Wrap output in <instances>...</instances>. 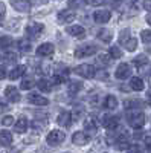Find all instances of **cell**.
<instances>
[{"label": "cell", "instance_id": "1", "mask_svg": "<svg viewBox=\"0 0 151 153\" xmlns=\"http://www.w3.org/2000/svg\"><path fill=\"white\" fill-rule=\"evenodd\" d=\"M127 123L133 127V129H141V127L145 124V115L139 110L127 113Z\"/></svg>", "mask_w": 151, "mask_h": 153}, {"label": "cell", "instance_id": "47", "mask_svg": "<svg viewBox=\"0 0 151 153\" xmlns=\"http://www.w3.org/2000/svg\"><path fill=\"white\" fill-rule=\"evenodd\" d=\"M148 104H150V106H151V95H150V97H148Z\"/></svg>", "mask_w": 151, "mask_h": 153}, {"label": "cell", "instance_id": "7", "mask_svg": "<svg viewBox=\"0 0 151 153\" xmlns=\"http://www.w3.org/2000/svg\"><path fill=\"white\" fill-rule=\"evenodd\" d=\"M131 75V66L128 65V63H121V65L118 66L116 72H115V76L119 80H125L127 76Z\"/></svg>", "mask_w": 151, "mask_h": 153}, {"label": "cell", "instance_id": "2", "mask_svg": "<svg viewBox=\"0 0 151 153\" xmlns=\"http://www.w3.org/2000/svg\"><path fill=\"white\" fill-rule=\"evenodd\" d=\"M96 52H98V46H95V45H82V46L77 48L75 55H77L78 58H84V57H90Z\"/></svg>", "mask_w": 151, "mask_h": 153}, {"label": "cell", "instance_id": "21", "mask_svg": "<svg viewBox=\"0 0 151 153\" xmlns=\"http://www.w3.org/2000/svg\"><path fill=\"white\" fill-rule=\"evenodd\" d=\"M0 144L5 146V147L12 144V135H11V132H8V130L0 132Z\"/></svg>", "mask_w": 151, "mask_h": 153}, {"label": "cell", "instance_id": "34", "mask_svg": "<svg viewBox=\"0 0 151 153\" xmlns=\"http://www.w3.org/2000/svg\"><path fill=\"white\" fill-rule=\"evenodd\" d=\"M141 40H142L145 45L151 43V31H150V29H145V31L141 32Z\"/></svg>", "mask_w": 151, "mask_h": 153}, {"label": "cell", "instance_id": "40", "mask_svg": "<svg viewBox=\"0 0 151 153\" xmlns=\"http://www.w3.org/2000/svg\"><path fill=\"white\" fill-rule=\"evenodd\" d=\"M12 123H14V118H12V117H9V115H8V117H5V118L2 120V124H3L5 127H8V126H11Z\"/></svg>", "mask_w": 151, "mask_h": 153}, {"label": "cell", "instance_id": "42", "mask_svg": "<svg viewBox=\"0 0 151 153\" xmlns=\"http://www.w3.org/2000/svg\"><path fill=\"white\" fill-rule=\"evenodd\" d=\"M145 147L148 152H151V135L150 136H145Z\"/></svg>", "mask_w": 151, "mask_h": 153}, {"label": "cell", "instance_id": "28", "mask_svg": "<svg viewBox=\"0 0 151 153\" xmlns=\"http://www.w3.org/2000/svg\"><path fill=\"white\" fill-rule=\"evenodd\" d=\"M17 46L20 51H23V52H31V43L29 40H26V38H20V40L17 42Z\"/></svg>", "mask_w": 151, "mask_h": 153}, {"label": "cell", "instance_id": "24", "mask_svg": "<svg viewBox=\"0 0 151 153\" xmlns=\"http://www.w3.org/2000/svg\"><path fill=\"white\" fill-rule=\"evenodd\" d=\"M37 86H38V89H40L41 92H46V94L52 91V83L47 81L46 78H40L38 83H37Z\"/></svg>", "mask_w": 151, "mask_h": 153}, {"label": "cell", "instance_id": "5", "mask_svg": "<svg viewBox=\"0 0 151 153\" xmlns=\"http://www.w3.org/2000/svg\"><path fill=\"white\" fill-rule=\"evenodd\" d=\"M43 31H44V25H41V23H31L26 28V34L29 38H38Z\"/></svg>", "mask_w": 151, "mask_h": 153}, {"label": "cell", "instance_id": "3", "mask_svg": "<svg viewBox=\"0 0 151 153\" xmlns=\"http://www.w3.org/2000/svg\"><path fill=\"white\" fill-rule=\"evenodd\" d=\"M64 139H66V133L61 132V130H52L46 136V141L50 146H58V144H61L63 141H64Z\"/></svg>", "mask_w": 151, "mask_h": 153}, {"label": "cell", "instance_id": "19", "mask_svg": "<svg viewBox=\"0 0 151 153\" xmlns=\"http://www.w3.org/2000/svg\"><path fill=\"white\" fill-rule=\"evenodd\" d=\"M24 72H26V66L20 65V66L14 68V69L9 72V78H11V80H17V78H20V76H21Z\"/></svg>", "mask_w": 151, "mask_h": 153}, {"label": "cell", "instance_id": "43", "mask_svg": "<svg viewBox=\"0 0 151 153\" xmlns=\"http://www.w3.org/2000/svg\"><path fill=\"white\" fill-rule=\"evenodd\" d=\"M144 8L148 12H151V0H144Z\"/></svg>", "mask_w": 151, "mask_h": 153}, {"label": "cell", "instance_id": "32", "mask_svg": "<svg viewBox=\"0 0 151 153\" xmlns=\"http://www.w3.org/2000/svg\"><path fill=\"white\" fill-rule=\"evenodd\" d=\"M124 46H125V49H127V51L133 52V51L136 49V46H137V40H136V38H130V40H127V42L124 43Z\"/></svg>", "mask_w": 151, "mask_h": 153}, {"label": "cell", "instance_id": "11", "mask_svg": "<svg viewBox=\"0 0 151 153\" xmlns=\"http://www.w3.org/2000/svg\"><path fill=\"white\" fill-rule=\"evenodd\" d=\"M89 139H90V136L85 132H77L72 136V143L75 146H85L87 143H89Z\"/></svg>", "mask_w": 151, "mask_h": 153}, {"label": "cell", "instance_id": "31", "mask_svg": "<svg viewBox=\"0 0 151 153\" xmlns=\"http://www.w3.org/2000/svg\"><path fill=\"white\" fill-rule=\"evenodd\" d=\"M133 63H134V66H137V68H142V66H145L147 63H148V58H147L145 55H137V57L133 60Z\"/></svg>", "mask_w": 151, "mask_h": 153}, {"label": "cell", "instance_id": "44", "mask_svg": "<svg viewBox=\"0 0 151 153\" xmlns=\"http://www.w3.org/2000/svg\"><path fill=\"white\" fill-rule=\"evenodd\" d=\"M6 109H8V106H6V104L3 103V101H0V113H3V112H5Z\"/></svg>", "mask_w": 151, "mask_h": 153}, {"label": "cell", "instance_id": "16", "mask_svg": "<svg viewBox=\"0 0 151 153\" xmlns=\"http://www.w3.org/2000/svg\"><path fill=\"white\" fill-rule=\"evenodd\" d=\"M57 123L61 126V127H69L72 124V115L70 112H61L57 118Z\"/></svg>", "mask_w": 151, "mask_h": 153}, {"label": "cell", "instance_id": "45", "mask_svg": "<svg viewBox=\"0 0 151 153\" xmlns=\"http://www.w3.org/2000/svg\"><path fill=\"white\" fill-rule=\"evenodd\" d=\"M5 75H6L5 68H0V80H3V78H5Z\"/></svg>", "mask_w": 151, "mask_h": 153}, {"label": "cell", "instance_id": "38", "mask_svg": "<svg viewBox=\"0 0 151 153\" xmlns=\"http://www.w3.org/2000/svg\"><path fill=\"white\" fill-rule=\"evenodd\" d=\"M5 16H6V6H5V3H2V2H0V25L3 23V20H5Z\"/></svg>", "mask_w": 151, "mask_h": 153}, {"label": "cell", "instance_id": "20", "mask_svg": "<svg viewBox=\"0 0 151 153\" xmlns=\"http://www.w3.org/2000/svg\"><path fill=\"white\" fill-rule=\"evenodd\" d=\"M96 37H98L102 43H110L111 38H113V35H111V32H110L108 29H101V31H98Z\"/></svg>", "mask_w": 151, "mask_h": 153}, {"label": "cell", "instance_id": "49", "mask_svg": "<svg viewBox=\"0 0 151 153\" xmlns=\"http://www.w3.org/2000/svg\"><path fill=\"white\" fill-rule=\"evenodd\" d=\"M150 75H151V69H150Z\"/></svg>", "mask_w": 151, "mask_h": 153}, {"label": "cell", "instance_id": "36", "mask_svg": "<svg viewBox=\"0 0 151 153\" xmlns=\"http://www.w3.org/2000/svg\"><path fill=\"white\" fill-rule=\"evenodd\" d=\"M110 55H111L113 58H121V57H122V52H121V49H119L118 46H113V48L110 49Z\"/></svg>", "mask_w": 151, "mask_h": 153}, {"label": "cell", "instance_id": "30", "mask_svg": "<svg viewBox=\"0 0 151 153\" xmlns=\"http://www.w3.org/2000/svg\"><path fill=\"white\" fill-rule=\"evenodd\" d=\"M84 129H85V132L95 133V132H96V121H95V120H87V121L84 123Z\"/></svg>", "mask_w": 151, "mask_h": 153}, {"label": "cell", "instance_id": "46", "mask_svg": "<svg viewBox=\"0 0 151 153\" xmlns=\"http://www.w3.org/2000/svg\"><path fill=\"white\" fill-rule=\"evenodd\" d=\"M147 23L151 26V14H150V16H147Z\"/></svg>", "mask_w": 151, "mask_h": 153}, {"label": "cell", "instance_id": "17", "mask_svg": "<svg viewBox=\"0 0 151 153\" xmlns=\"http://www.w3.org/2000/svg\"><path fill=\"white\" fill-rule=\"evenodd\" d=\"M28 126H29L28 120L24 118V117H20L17 120V123H15V132L17 133H24V132H26V129H28Z\"/></svg>", "mask_w": 151, "mask_h": 153}, {"label": "cell", "instance_id": "10", "mask_svg": "<svg viewBox=\"0 0 151 153\" xmlns=\"http://www.w3.org/2000/svg\"><path fill=\"white\" fill-rule=\"evenodd\" d=\"M5 97L11 101V103H18L20 101V92L17 91V89L14 87V86H8L6 89H5Z\"/></svg>", "mask_w": 151, "mask_h": 153}, {"label": "cell", "instance_id": "48", "mask_svg": "<svg viewBox=\"0 0 151 153\" xmlns=\"http://www.w3.org/2000/svg\"><path fill=\"white\" fill-rule=\"evenodd\" d=\"M95 2H101V0H95Z\"/></svg>", "mask_w": 151, "mask_h": 153}, {"label": "cell", "instance_id": "18", "mask_svg": "<svg viewBox=\"0 0 151 153\" xmlns=\"http://www.w3.org/2000/svg\"><path fill=\"white\" fill-rule=\"evenodd\" d=\"M130 87L133 89V91H136V92L144 91V87H145L144 80H142V78H139V76H133L131 81H130Z\"/></svg>", "mask_w": 151, "mask_h": 153}, {"label": "cell", "instance_id": "9", "mask_svg": "<svg viewBox=\"0 0 151 153\" xmlns=\"http://www.w3.org/2000/svg\"><path fill=\"white\" fill-rule=\"evenodd\" d=\"M54 51H55V48L52 43H43L37 49V55L38 57H50L54 54Z\"/></svg>", "mask_w": 151, "mask_h": 153}, {"label": "cell", "instance_id": "4", "mask_svg": "<svg viewBox=\"0 0 151 153\" xmlns=\"http://www.w3.org/2000/svg\"><path fill=\"white\" fill-rule=\"evenodd\" d=\"M111 19V12L108 9H98L93 12V20L95 23H99V25H104L107 22H110Z\"/></svg>", "mask_w": 151, "mask_h": 153}, {"label": "cell", "instance_id": "6", "mask_svg": "<svg viewBox=\"0 0 151 153\" xmlns=\"http://www.w3.org/2000/svg\"><path fill=\"white\" fill-rule=\"evenodd\" d=\"M75 72H77L78 75H81L82 78H93L96 71L92 65H80L77 69H75Z\"/></svg>", "mask_w": 151, "mask_h": 153}, {"label": "cell", "instance_id": "27", "mask_svg": "<svg viewBox=\"0 0 151 153\" xmlns=\"http://www.w3.org/2000/svg\"><path fill=\"white\" fill-rule=\"evenodd\" d=\"M116 146H118V149H119V150H125V149H128L130 146H128V138H127V135H121V136L116 139Z\"/></svg>", "mask_w": 151, "mask_h": 153}, {"label": "cell", "instance_id": "8", "mask_svg": "<svg viewBox=\"0 0 151 153\" xmlns=\"http://www.w3.org/2000/svg\"><path fill=\"white\" fill-rule=\"evenodd\" d=\"M11 5L18 12H28L31 9V2L29 0H11Z\"/></svg>", "mask_w": 151, "mask_h": 153}, {"label": "cell", "instance_id": "35", "mask_svg": "<svg viewBox=\"0 0 151 153\" xmlns=\"http://www.w3.org/2000/svg\"><path fill=\"white\" fill-rule=\"evenodd\" d=\"M128 153H144V147L141 144H131L128 149H127Z\"/></svg>", "mask_w": 151, "mask_h": 153}, {"label": "cell", "instance_id": "41", "mask_svg": "<svg viewBox=\"0 0 151 153\" xmlns=\"http://www.w3.org/2000/svg\"><path fill=\"white\" fill-rule=\"evenodd\" d=\"M5 58H8V61H14V60L17 58V54H15V52H6Z\"/></svg>", "mask_w": 151, "mask_h": 153}, {"label": "cell", "instance_id": "37", "mask_svg": "<svg viewBox=\"0 0 151 153\" xmlns=\"http://www.w3.org/2000/svg\"><path fill=\"white\" fill-rule=\"evenodd\" d=\"M98 63L101 66H108L110 65V58H108V55H101L99 58H98Z\"/></svg>", "mask_w": 151, "mask_h": 153}, {"label": "cell", "instance_id": "26", "mask_svg": "<svg viewBox=\"0 0 151 153\" xmlns=\"http://www.w3.org/2000/svg\"><path fill=\"white\" fill-rule=\"evenodd\" d=\"M82 89V83L81 81H70L69 86H67V92L70 95H75V94H78V91H81Z\"/></svg>", "mask_w": 151, "mask_h": 153}, {"label": "cell", "instance_id": "14", "mask_svg": "<svg viewBox=\"0 0 151 153\" xmlns=\"http://www.w3.org/2000/svg\"><path fill=\"white\" fill-rule=\"evenodd\" d=\"M67 34H70L72 37H77V38H84L85 37V29L80 25H73V26H69L67 29Z\"/></svg>", "mask_w": 151, "mask_h": 153}, {"label": "cell", "instance_id": "33", "mask_svg": "<svg viewBox=\"0 0 151 153\" xmlns=\"http://www.w3.org/2000/svg\"><path fill=\"white\" fill-rule=\"evenodd\" d=\"M130 29H122L121 31V34H119V43L121 45H124L127 40H130Z\"/></svg>", "mask_w": 151, "mask_h": 153}, {"label": "cell", "instance_id": "25", "mask_svg": "<svg viewBox=\"0 0 151 153\" xmlns=\"http://www.w3.org/2000/svg\"><path fill=\"white\" fill-rule=\"evenodd\" d=\"M87 0H67V6L70 9H81L84 6H87Z\"/></svg>", "mask_w": 151, "mask_h": 153}, {"label": "cell", "instance_id": "29", "mask_svg": "<svg viewBox=\"0 0 151 153\" xmlns=\"http://www.w3.org/2000/svg\"><path fill=\"white\" fill-rule=\"evenodd\" d=\"M12 43H14L12 37H9V35H2V37H0V48L8 49L9 46H12Z\"/></svg>", "mask_w": 151, "mask_h": 153}, {"label": "cell", "instance_id": "22", "mask_svg": "<svg viewBox=\"0 0 151 153\" xmlns=\"http://www.w3.org/2000/svg\"><path fill=\"white\" fill-rule=\"evenodd\" d=\"M144 107V101H141V100H127L125 101V109H128V110H131V109H142Z\"/></svg>", "mask_w": 151, "mask_h": 153}, {"label": "cell", "instance_id": "13", "mask_svg": "<svg viewBox=\"0 0 151 153\" xmlns=\"http://www.w3.org/2000/svg\"><path fill=\"white\" fill-rule=\"evenodd\" d=\"M58 23H69V22H73L75 20V12L70 11V9H66V11H61L58 14Z\"/></svg>", "mask_w": 151, "mask_h": 153}, {"label": "cell", "instance_id": "23", "mask_svg": "<svg viewBox=\"0 0 151 153\" xmlns=\"http://www.w3.org/2000/svg\"><path fill=\"white\" fill-rule=\"evenodd\" d=\"M104 107L105 109H116L118 107V100L115 95H107L104 100Z\"/></svg>", "mask_w": 151, "mask_h": 153}, {"label": "cell", "instance_id": "15", "mask_svg": "<svg viewBox=\"0 0 151 153\" xmlns=\"http://www.w3.org/2000/svg\"><path fill=\"white\" fill-rule=\"evenodd\" d=\"M102 126L108 130H113L118 126V117H115V115H105V117H102Z\"/></svg>", "mask_w": 151, "mask_h": 153}, {"label": "cell", "instance_id": "39", "mask_svg": "<svg viewBox=\"0 0 151 153\" xmlns=\"http://www.w3.org/2000/svg\"><path fill=\"white\" fill-rule=\"evenodd\" d=\"M32 86H34L32 80H24V81L21 83V89H23V91H28V89H31Z\"/></svg>", "mask_w": 151, "mask_h": 153}, {"label": "cell", "instance_id": "12", "mask_svg": "<svg viewBox=\"0 0 151 153\" xmlns=\"http://www.w3.org/2000/svg\"><path fill=\"white\" fill-rule=\"evenodd\" d=\"M28 101L31 104H34V106H46V104H49V100L41 97V95H38V94H29L28 95Z\"/></svg>", "mask_w": 151, "mask_h": 153}]
</instances>
